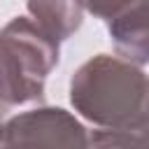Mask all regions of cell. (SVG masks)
<instances>
[{"label":"cell","instance_id":"6da1fadb","mask_svg":"<svg viewBox=\"0 0 149 149\" xmlns=\"http://www.w3.org/2000/svg\"><path fill=\"white\" fill-rule=\"evenodd\" d=\"M70 102L100 130H149V77L133 63L98 54L70 79Z\"/></svg>","mask_w":149,"mask_h":149},{"label":"cell","instance_id":"7a4b0ae2","mask_svg":"<svg viewBox=\"0 0 149 149\" xmlns=\"http://www.w3.org/2000/svg\"><path fill=\"white\" fill-rule=\"evenodd\" d=\"M61 42L30 16H14L0 33L2 107L42 100L49 72L56 68Z\"/></svg>","mask_w":149,"mask_h":149},{"label":"cell","instance_id":"3957f363","mask_svg":"<svg viewBox=\"0 0 149 149\" xmlns=\"http://www.w3.org/2000/svg\"><path fill=\"white\" fill-rule=\"evenodd\" d=\"M91 133L63 107H35L5 121L0 149H88Z\"/></svg>","mask_w":149,"mask_h":149},{"label":"cell","instance_id":"277c9868","mask_svg":"<svg viewBox=\"0 0 149 149\" xmlns=\"http://www.w3.org/2000/svg\"><path fill=\"white\" fill-rule=\"evenodd\" d=\"M86 9L105 21L119 58L137 68L149 63V2H93Z\"/></svg>","mask_w":149,"mask_h":149},{"label":"cell","instance_id":"5b68a950","mask_svg":"<svg viewBox=\"0 0 149 149\" xmlns=\"http://www.w3.org/2000/svg\"><path fill=\"white\" fill-rule=\"evenodd\" d=\"M26 12L51 37L65 42L70 35L79 30L86 7L79 2H28Z\"/></svg>","mask_w":149,"mask_h":149},{"label":"cell","instance_id":"8992f818","mask_svg":"<svg viewBox=\"0 0 149 149\" xmlns=\"http://www.w3.org/2000/svg\"><path fill=\"white\" fill-rule=\"evenodd\" d=\"M88 149H149V130H137V133L93 130Z\"/></svg>","mask_w":149,"mask_h":149}]
</instances>
